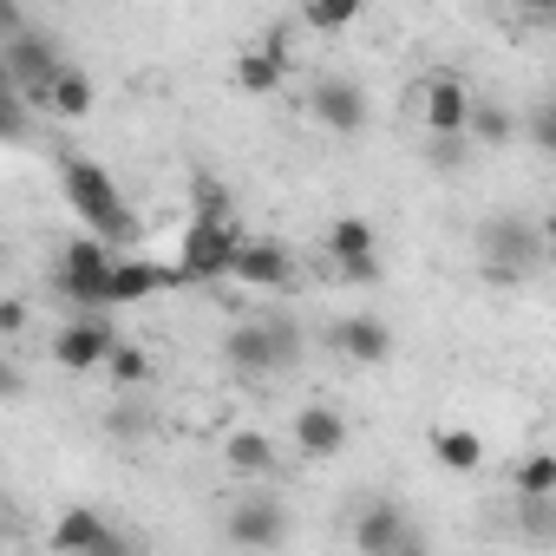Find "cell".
Instances as JSON below:
<instances>
[{"mask_svg":"<svg viewBox=\"0 0 556 556\" xmlns=\"http://www.w3.org/2000/svg\"><path fill=\"white\" fill-rule=\"evenodd\" d=\"M151 426H157V419H151V406H144V400H118V406L105 413V432H112V439H125V445H138Z\"/></svg>","mask_w":556,"mask_h":556,"instance_id":"26","label":"cell"},{"mask_svg":"<svg viewBox=\"0 0 556 556\" xmlns=\"http://www.w3.org/2000/svg\"><path fill=\"white\" fill-rule=\"evenodd\" d=\"M0 66H8V86H21L34 105H47V86H53V73L66 66V53H60V40H53V34L14 27V34H8V47H0Z\"/></svg>","mask_w":556,"mask_h":556,"instance_id":"7","label":"cell"},{"mask_svg":"<svg viewBox=\"0 0 556 556\" xmlns=\"http://www.w3.org/2000/svg\"><path fill=\"white\" fill-rule=\"evenodd\" d=\"M419 99H426V131L432 138H465V125H471V86L458 73H426Z\"/></svg>","mask_w":556,"mask_h":556,"instance_id":"13","label":"cell"},{"mask_svg":"<svg viewBox=\"0 0 556 556\" xmlns=\"http://www.w3.org/2000/svg\"><path fill=\"white\" fill-rule=\"evenodd\" d=\"M164 289H184V268L177 262H151V255H118L112 268V308H131V302H151Z\"/></svg>","mask_w":556,"mask_h":556,"instance_id":"14","label":"cell"},{"mask_svg":"<svg viewBox=\"0 0 556 556\" xmlns=\"http://www.w3.org/2000/svg\"><path fill=\"white\" fill-rule=\"evenodd\" d=\"M380 236H374V223L367 216H341L334 229H328V262H334V275L341 282H354V289H367V282H380V249H374Z\"/></svg>","mask_w":556,"mask_h":556,"instance_id":"9","label":"cell"},{"mask_svg":"<svg viewBox=\"0 0 556 556\" xmlns=\"http://www.w3.org/2000/svg\"><path fill=\"white\" fill-rule=\"evenodd\" d=\"M523 138H530L543 157H556V92L530 105V118H523Z\"/></svg>","mask_w":556,"mask_h":556,"instance_id":"27","label":"cell"},{"mask_svg":"<svg viewBox=\"0 0 556 556\" xmlns=\"http://www.w3.org/2000/svg\"><path fill=\"white\" fill-rule=\"evenodd\" d=\"M112 268H118V249H112L99 229H86V236H73V242L60 249L53 289H60L66 308H112Z\"/></svg>","mask_w":556,"mask_h":556,"instance_id":"4","label":"cell"},{"mask_svg":"<svg viewBox=\"0 0 556 556\" xmlns=\"http://www.w3.org/2000/svg\"><path fill=\"white\" fill-rule=\"evenodd\" d=\"M282 73H289V53L255 47V53H242V66H236V92H249V99H268L275 86H282Z\"/></svg>","mask_w":556,"mask_h":556,"instance_id":"20","label":"cell"},{"mask_svg":"<svg viewBox=\"0 0 556 556\" xmlns=\"http://www.w3.org/2000/svg\"><path fill=\"white\" fill-rule=\"evenodd\" d=\"M0 328L21 334V328H27V308H21V302H8V308H0Z\"/></svg>","mask_w":556,"mask_h":556,"instance_id":"31","label":"cell"},{"mask_svg":"<svg viewBox=\"0 0 556 556\" xmlns=\"http://www.w3.org/2000/svg\"><path fill=\"white\" fill-rule=\"evenodd\" d=\"M328 348H334L341 361H354V367H380V361L393 354V328H387L380 315H341V321L328 328Z\"/></svg>","mask_w":556,"mask_h":556,"instance_id":"16","label":"cell"},{"mask_svg":"<svg viewBox=\"0 0 556 556\" xmlns=\"http://www.w3.org/2000/svg\"><path fill=\"white\" fill-rule=\"evenodd\" d=\"M229 543L236 549H282L289 543V504H275V497L229 504Z\"/></svg>","mask_w":556,"mask_h":556,"instance_id":"12","label":"cell"},{"mask_svg":"<svg viewBox=\"0 0 556 556\" xmlns=\"http://www.w3.org/2000/svg\"><path fill=\"white\" fill-rule=\"evenodd\" d=\"M465 151H471V131H465V138H432V164H439V170H458Z\"/></svg>","mask_w":556,"mask_h":556,"instance_id":"28","label":"cell"},{"mask_svg":"<svg viewBox=\"0 0 556 556\" xmlns=\"http://www.w3.org/2000/svg\"><path fill=\"white\" fill-rule=\"evenodd\" d=\"M471 249H478V268H484V282H491V289H517L523 275L543 262L549 242H543V223H523L517 210H497V216L478 223Z\"/></svg>","mask_w":556,"mask_h":556,"instance_id":"2","label":"cell"},{"mask_svg":"<svg viewBox=\"0 0 556 556\" xmlns=\"http://www.w3.org/2000/svg\"><path fill=\"white\" fill-rule=\"evenodd\" d=\"M432 458L445 471H478L484 465V439L471 426H445V432H432Z\"/></svg>","mask_w":556,"mask_h":556,"instance_id":"21","label":"cell"},{"mask_svg":"<svg viewBox=\"0 0 556 556\" xmlns=\"http://www.w3.org/2000/svg\"><path fill=\"white\" fill-rule=\"evenodd\" d=\"M471 144L478 151H504L510 138H517V112L510 105H497V99H471Z\"/></svg>","mask_w":556,"mask_h":556,"instance_id":"19","label":"cell"},{"mask_svg":"<svg viewBox=\"0 0 556 556\" xmlns=\"http://www.w3.org/2000/svg\"><path fill=\"white\" fill-rule=\"evenodd\" d=\"M118 354V328H112V308H79L60 334H53V361L66 374H105V361Z\"/></svg>","mask_w":556,"mask_h":556,"instance_id":"6","label":"cell"},{"mask_svg":"<svg viewBox=\"0 0 556 556\" xmlns=\"http://www.w3.org/2000/svg\"><path fill=\"white\" fill-rule=\"evenodd\" d=\"M510 8H517L523 21H543V27L556 21V0H510Z\"/></svg>","mask_w":556,"mask_h":556,"instance_id":"30","label":"cell"},{"mask_svg":"<svg viewBox=\"0 0 556 556\" xmlns=\"http://www.w3.org/2000/svg\"><path fill=\"white\" fill-rule=\"evenodd\" d=\"M236 249H242V229L236 216H190L184 236H177V268H184V289H216L229 282V268H236Z\"/></svg>","mask_w":556,"mask_h":556,"instance_id":"5","label":"cell"},{"mask_svg":"<svg viewBox=\"0 0 556 556\" xmlns=\"http://www.w3.org/2000/svg\"><path fill=\"white\" fill-rule=\"evenodd\" d=\"M354 543H361L367 556H400V549H413V543H419V523H413L400 504L374 497V504L361 510V523H354Z\"/></svg>","mask_w":556,"mask_h":556,"instance_id":"15","label":"cell"},{"mask_svg":"<svg viewBox=\"0 0 556 556\" xmlns=\"http://www.w3.org/2000/svg\"><path fill=\"white\" fill-rule=\"evenodd\" d=\"M223 361H229V374H236V380L262 387V380H275L282 367H295V361H302V328H295V321H282V315L236 321V328H229V341H223Z\"/></svg>","mask_w":556,"mask_h":556,"instance_id":"3","label":"cell"},{"mask_svg":"<svg viewBox=\"0 0 556 556\" xmlns=\"http://www.w3.org/2000/svg\"><path fill=\"white\" fill-rule=\"evenodd\" d=\"M151 374H157V367H151V354H138L131 341H118V354L105 361V380H112V387H125V393H138Z\"/></svg>","mask_w":556,"mask_h":556,"instance_id":"25","label":"cell"},{"mask_svg":"<svg viewBox=\"0 0 556 556\" xmlns=\"http://www.w3.org/2000/svg\"><path fill=\"white\" fill-rule=\"evenodd\" d=\"M223 458H229L236 478H268V471H275V439H268V432H236V439L223 445Z\"/></svg>","mask_w":556,"mask_h":556,"instance_id":"22","label":"cell"},{"mask_svg":"<svg viewBox=\"0 0 556 556\" xmlns=\"http://www.w3.org/2000/svg\"><path fill=\"white\" fill-rule=\"evenodd\" d=\"M543 242H549V249H556V210H549V216H543Z\"/></svg>","mask_w":556,"mask_h":556,"instance_id":"32","label":"cell"},{"mask_svg":"<svg viewBox=\"0 0 556 556\" xmlns=\"http://www.w3.org/2000/svg\"><path fill=\"white\" fill-rule=\"evenodd\" d=\"M92 99H99V92H92L86 66H73V60H66V66L53 73V86H47V118H86V112H92Z\"/></svg>","mask_w":556,"mask_h":556,"instance_id":"18","label":"cell"},{"mask_svg":"<svg viewBox=\"0 0 556 556\" xmlns=\"http://www.w3.org/2000/svg\"><path fill=\"white\" fill-rule=\"evenodd\" d=\"M197 210H203V216H229V190L203 177V184H197Z\"/></svg>","mask_w":556,"mask_h":556,"instance_id":"29","label":"cell"},{"mask_svg":"<svg viewBox=\"0 0 556 556\" xmlns=\"http://www.w3.org/2000/svg\"><path fill=\"white\" fill-rule=\"evenodd\" d=\"M361 8L367 0H302V21H308V34H348L361 21Z\"/></svg>","mask_w":556,"mask_h":556,"instance_id":"23","label":"cell"},{"mask_svg":"<svg viewBox=\"0 0 556 556\" xmlns=\"http://www.w3.org/2000/svg\"><path fill=\"white\" fill-rule=\"evenodd\" d=\"M229 282L249 289V295H282V289L295 282V255H289V242H275V236H242Z\"/></svg>","mask_w":556,"mask_h":556,"instance_id":"8","label":"cell"},{"mask_svg":"<svg viewBox=\"0 0 556 556\" xmlns=\"http://www.w3.org/2000/svg\"><path fill=\"white\" fill-rule=\"evenodd\" d=\"M517 491H523V504L556 497V452H530V458L517 465Z\"/></svg>","mask_w":556,"mask_h":556,"instance_id":"24","label":"cell"},{"mask_svg":"<svg viewBox=\"0 0 556 556\" xmlns=\"http://www.w3.org/2000/svg\"><path fill=\"white\" fill-rule=\"evenodd\" d=\"M295 452L302 458H341L348 452V419L334 406H302L295 413Z\"/></svg>","mask_w":556,"mask_h":556,"instance_id":"17","label":"cell"},{"mask_svg":"<svg viewBox=\"0 0 556 556\" xmlns=\"http://www.w3.org/2000/svg\"><path fill=\"white\" fill-rule=\"evenodd\" d=\"M47 549L53 556H125L131 549V536H118L99 510H86V504H73L60 523H53V536H47Z\"/></svg>","mask_w":556,"mask_h":556,"instance_id":"10","label":"cell"},{"mask_svg":"<svg viewBox=\"0 0 556 556\" xmlns=\"http://www.w3.org/2000/svg\"><path fill=\"white\" fill-rule=\"evenodd\" d=\"M308 112H315V125H328L334 138H361L367 118H374V105H367V92H361L354 79H315Z\"/></svg>","mask_w":556,"mask_h":556,"instance_id":"11","label":"cell"},{"mask_svg":"<svg viewBox=\"0 0 556 556\" xmlns=\"http://www.w3.org/2000/svg\"><path fill=\"white\" fill-rule=\"evenodd\" d=\"M60 190H66L73 216H79L86 229H99L112 249L138 242V216L125 210V197H118V177H112L99 157H79V151H66V157H60Z\"/></svg>","mask_w":556,"mask_h":556,"instance_id":"1","label":"cell"}]
</instances>
